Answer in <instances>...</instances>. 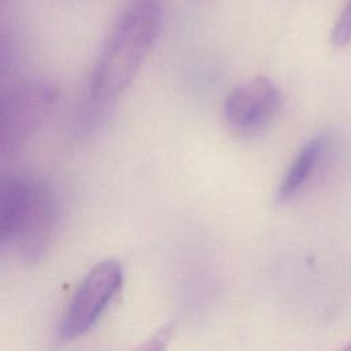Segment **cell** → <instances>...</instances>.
Wrapping results in <instances>:
<instances>
[{"mask_svg":"<svg viewBox=\"0 0 351 351\" xmlns=\"http://www.w3.org/2000/svg\"><path fill=\"white\" fill-rule=\"evenodd\" d=\"M59 219V207L53 193L41 182L29 181L25 206L14 236L21 256L37 262L52 243Z\"/></svg>","mask_w":351,"mask_h":351,"instance_id":"obj_4","label":"cell"},{"mask_svg":"<svg viewBox=\"0 0 351 351\" xmlns=\"http://www.w3.org/2000/svg\"><path fill=\"white\" fill-rule=\"evenodd\" d=\"M123 271L114 259L96 263L73 295L59 326L62 340L81 337L90 330L122 287Z\"/></svg>","mask_w":351,"mask_h":351,"instance_id":"obj_3","label":"cell"},{"mask_svg":"<svg viewBox=\"0 0 351 351\" xmlns=\"http://www.w3.org/2000/svg\"><path fill=\"white\" fill-rule=\"evenodd\" d=\"M163 23L162 0H130L118 18L92 73L90 95L107 100L133 81Z\"/></svg>","mask_w":351,"mask_h":351,"instance_id":"obj_1","label":"cell"},{"mask_svg":"<svg viewBox=\"0 0 351 351\" xmlns=\"http://www.w3.org/2000/svg\"><path fill=\"white\" fill-rule=\"evenodd\" d=\"M330 43L336 48H344L351 43V0H347L332 27Z\"/></svg>","mask_w":351,"mask_h":351,"instance_id":"obj_8","label":"cell"},{"mask_svg":"<svg viewBox=\"0 0 351 351\" xmlns=\"http://www.w3.org/2000/svg\"><path fill=\"white\" fill-rule=\"evenodd\" d=\"M58 92L45 81H19L0 89V160L15 152L44 122Z\"/></svg>","mask_w":351,"mask_h":351,"instance_id":"obj_2","label":"cell"},{"mask_svg":"<svg viewBox=\"0 0 351 351\" xmlns=\"http://www.w3.org/2000/svg\"><path fill=\"white\" fill-rule=\"evenodd\" d=\"M29 181L18 177H0V243L12 236L27 195Z\"/></svg>","mask_w":351,"mask_h":351,"instance_id":"obj_7","label":"cell"},{"mask_svg":"<svg viewBox=\"0 0 351 351\" xmlns=\"http://www.w3.org/2000/svg\"><path fill=\"white\" fill-rule=\"evenodd\" d=\"M0 58H1V49H0Z\"/></svg>","mask_w":351,"mask_h":351,"instance_id":"obj_11","label":"cell"},{"mask_svg":"<svg viewBox=\"0 0 351 351\" xmlns=\"http://www.w3.org/2000/svg\"><path fill=\"white\" fill-rule=\"evenodd\" d=\"M176 330V324L174 322H169L166 324L165 326H162L148 341L147 344L144 346V348L147 350H163L169 340L171 339L173 333Z\"/></svg>","mask_w":351,"mask_h":351,"instance_id":"obj_9","label":"cell"},{"mask_svg":"<svg viewBox=\"0 0 351 351\" xmlns=\"http://www.w3.org/2000/svg\"><path fill=\"white\" fill-rule=\"evenodd\" d=\"M326 137L317 136L311 138L296 155L288 170L285 171L277 191V200L287 202L292 199L311 177V173L317 167L322 154L326 148Z\"/></svg>","mask_w":351,"mask_h":351,"instance_id":"obj_6","label":"cell"},{"mask_svg":"<svg viewBox=\"0 0 351 351\" xmlns=\"http://www.w3.org/2000/svg\"><path fill=\"white\" fill-rule=\"evenodd\" d=\"M346 348H347V350H351V343H350V344H348Z\"/></svg>","mask_w":351,"mask_h":351,"instance_id":"obj_10","label":"cell"},{"mask_svg":"<svg viewBox=\"0 0 351 351\" xmlns=\"http://www.w3.org/2000/svg\"><path fill=\"white\" fill-rule=\"evenodd\" d=\"M281 104L278 88L265 77L237 85L226 97L223 114L228 125L241 133L263 129L277 114Z\"/></svg>","mask_w":351,"mask_h":351,"instance_id":"obj_5","label":"cell"}]
</instances>
